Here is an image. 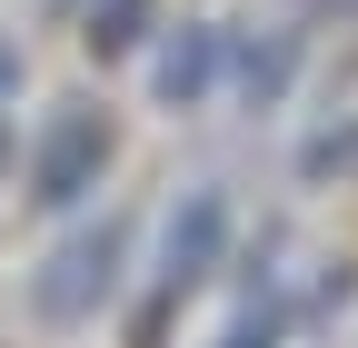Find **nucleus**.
Instances as JSON below:
<instances>
[{
    "label": "nucleus",
    "instance_id": "obj_9",
    "mask_svg": "<svg viewBox=\"0 0 358 348\" xmlns=\"http://www.w3.org/2000/svg\"><path fill=\"white\" fill-rule=\"evenodd\" d=\"M329 10H338V20H358V0H329Z\"/></svg>",
    "mask_w": 358,
    "mask_h": 348
},
{
    "label": "nucleus",
    "instance_id": "obj_4",
    "mask_svg": "<svg viewBox=\"0 0 358 348\" xmlns=\"http://www.w3.org/2000/svg\"><path fill=\"white\" fill-rule=\"evenodd\" d=\"M159 110H199L209 100V80H219V30H179L169 50H159Z\"/></svg>",
    "mask_w": 358,
    "mask_h": 348
},
{
    "label": "nucleus",
    "instance_id": "obj_2",
    "mask_svg": "<svg viewBox=\"0 0 358 348\" xmlns=\"http://www.w3.org/2000/svg\"><path fill=\"white\" fill-rule=\"evenodd\" d=\"M100 159H110V119L90 100H60L30 150V209H70L80 189H100Z\"/></svg>",
    "mask_w": 358,
    "mask_h": 348
},
{
    "label": "nucleus",
    "instance_id": "obj_8",
    "mask_svg": "<svg viewBox=\"0 0 358 348\" xmlns=\"http://www.w3.org/2000/svg\"><path fill=\"white\" fill-rule=\"evenodd\" d=\"M279 328H289V309L268 298V309H249V319L229 328V348H279Z\"/></svg>",
    "mask_w": 358,
    "mask_h": 348
},
{
    "label": "nucleus",
    "instance_id": "obj_10",
    "mask_svg": "<svg viewBox=\"0 0 358 348\" xmlns=\"http://www.w3.org/2000/svg\"><path fill=\"white\" fill-rule=\"evenodd\" d=\"M0 80H10V50H0Z\"/></svg>",
    "mask_w": 358,
    "mask_h": 348
},
{
    "label": "nucleus",
    "instance_id": "obj_1",
    "mask_svg": "<svg viewBox=\"0 0 358 348\" xmlns=\"http://www.w3.org/2000/svg\"><path fill=\"white\" fill-rule=\"evenodd\" d=\"M120 269H129V219L110 209V219L70 229L50 259H40V279H30V319H50V328L90 319V309H100V298L120 289Z\"/></svg>",
    "mask_w": 358,
    "mask_h": 348
},
{
    "label": "nucleus",
    "instance_id": "obj_7",
    "mask_svg": "<svg viewBox=\"0 0 358 348\" xmlns=\"http://www.w3.org/2000/svg\"><path fill=\"white\" fill-rule=\"evenodd\" d=\"M338 169H358V119L329 129V140H308V180H338Z\"/></svg>",
    "mask_w": 358,
    "mask_h": 348
},
{
    "label": "nucleus",
    "instance_id": "obj_5",
    "mask_svg": "<svg viewBox=\"0 0 358 348\" xmlns=\"http://www.w3.org/2000/svg\"><path fill=\"white\" fill-rule=\"evenodd\" d=\"M289 70H299V30L249 40V50H239V100H249V110H268V100L289 90Z\"/></svg>",
    "mask_w": 358,
    "mask_h": 348
},
{
    "label": "nucleus",
    "instance_id": "obj_6",
    "mask_svg": "<svg viewBox=\"0 0 358 348\" xmlns=\"http://www.w3.org/2000/svg\"><path fill=\"white\" fill-rule=\"evenodd\" d=\"M140 30H150V0H100V10H90V50H100V60H120Z\"/></svg>",
    "mask_w": 358,
    "mask_h": 348
},
{
    "label": "nucleus",
    "instance_id": "obj_3",
    "mask_svg": "<svg viewBox=\"0 0 358 348\" xmlns=\"http://www.w3.org/2000/svg\"><path fill=\"white\" fill-rule=\"evenodd\" d=\"M219 249H229V199H219V189H189V199L169 209V239H159V298H150V319H140V348H150V328H159L169 298H189L219 269Z\"/></svg>",
    "mask_w": 358,
    "mask_h": 348
}]
</instances>
